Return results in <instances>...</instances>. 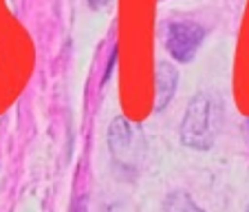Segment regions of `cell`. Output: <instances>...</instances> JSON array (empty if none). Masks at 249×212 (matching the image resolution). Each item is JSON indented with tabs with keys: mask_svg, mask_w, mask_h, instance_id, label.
<instances>
[{
	"mask_svg": "<svg viewBox=\"0 0 249 212\" xmlns=\"http://www.w3.org/2000/svg\"><path fill=\"white\" fill-rule=\"evenodd\" d=\"M163 212H203L196 203L190 199L188 193H181V190H174L165 197L163 201Z\"/></svg>",
	"mask_w": 249,
	"mask_h": 212,
	"instance_id": "5",
	"label": "cell"
},
{
	"mask_svg": "<svg viewBox=\"0 0 249 212\" xmlns=\"http://www.w3.org/2000/svg\"><path fill=\"white\" fill-rule=\"evenodd\" d=\"M203 29L196 22H172L165 31V47L177 62H190L203 42Z\"/></svg>",
	"mask_w": 249,
	"mask_h": 212,
	"instance_id": "3",
	"label": "cell"
},
{
	"mask_svg": "<svg viewBox=\"0 0 249 212\" xmlns=\"http://www.w3.org/2000/svg\"><path fill=\"white\" fill-rule=\"evenodd\" d=\"M177 82H179V76H177V71L168 62L157 64V73H155V109L157 111H163L168 106V102L174 95V89H177Z\"/></svg>",
	"mask_w": 249,
	"mask_h": 212,
	"instance_id": "4",
	"label": "cell"
},
{
	"mask_svg": "<svg viewBox=\"0 0 249 212\" xmlns=\"http://www.w3.org/2000/svg\"><path fill=\"white\" fill-rule=\"evenodd\" d=\"M108 146L113 157L117 159V164L128 170H137L141 166V161H143V157H146L143 133L124 117H117L110 124Z\"/></svg>",
	"mask_w": 249,
	"mask_h": 212,
	"instance_id": "2",
	"label": "cell"
},
{
	"mask_svg": "<svg viewBox=\"0 0 249 212\" xmlns=\"http://www.w3.org/2000/svg\"><path fill=\"white\" fill-rule=\"evenodd\" d=\"M247 212H249V208H247Z\"/></svg>",
	"mask_w": 249,
	"mask_h": 212,
	"instance_id": "6",
	"label": "cell"
},
{
	"mask_svg": "<svg viewBox=\"0 0 249 212\" xmlns=\"http://www.w3.org/2000/svg\"><path fill=\"white\" fill-rule=\"evenodd\" d=\"M223 109L216 95L198 93L188 104V111L183 115L181 124V141L196 151H207L216 141V135L221 131Z\"/></svg>",
	"mask_w": 249,
	"mask_h": 212,
	"instance_id": "1",
	"label": "cell"
}]
</instances>
